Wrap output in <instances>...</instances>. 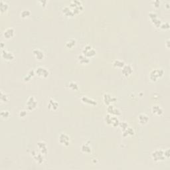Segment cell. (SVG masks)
Segmentation results:
<instances>
[{
    "label": "cell",
    "mask_w": 170,
    "mask_h": 170,
    "mask_svg": "<svg viewBox=\"0 0 170 170\" xmlns=\"http://www.w3.org/2000/svg\"><path fill=\"white\" fill-rule=\"evenodd\" d=\"M1 57L6 61H12L14 59L15 56L13 53L6 49L1 50Z\"/></svg>",
    "instance_id": "30bf717a"
},
{
    "label": "cell",
    "mask_w": 170,
    "mask_h": 170,
    "mask_svg": "<svg viewBox=\"0 0 170 170\" xmlns=\"http://www.w3.org/2000/svg\"><path fill=\"white\" fill-rule=\"evenodd\" d=\"M15 35V29L13 28H8L3 31V36L6 39H11Z\"/></svg>",
    "instance_id": "4fadbf2b"
},
{
    "label": "cell",
    "mask_w": 170,
    "mask_h": 170,
    "mask_svg": "<svg viewBox=\"0 0 170 170\" xmlns=\"http://www.w3.org/2000/svg\"><path fill=\"white\" fill-rule=\"evenodd\" d=\"M104 121L108 125L112 126L113 127H117L119 126L120 120L118 118L117 116H116L111 115L110 114H108L105 116L104 117Z\"/></svg>",
    "instance_id": "7a4b0ae2"
},
{
    "label": "cell",
    "mask_w": 170,
    "mask_h": 170,
    "mask_svg": "<svg viewBox=\"0 0 170 170\" xmlns=\"http://www.w3.org/2000/svg\"><path fill=\"white\" fill-rule=\"evenodd\" d=\"M125 63L123 61L119 60V59H116L114 61V62L112 63V65L114 67L116 68H123V67L125 65Z\"/></svg>",
    "instance_id": "f546056e"
},
{
    "label": "cell",
    "mask_w": 170,
    "mask_h": 170,
    "mask_svg": "<svg viewBox=\"0 0 170 170\" xmlns=\"http://www.w3.org/2000/svg\"><path fill=\"white\" fill-rule=\"evenodd\" d=\"M151 158L155 162H162L166 159L164 155V150L162 149H158L153 151L151 153Z\"/></svg>",
    "instance_id": "3957f363"
},
{
    "label": "cell",
    "mask_w": 170,
    "mask_h": 170,
    "mask_svg": "<svg viewBox=\"0 0 170 170\" xmlns=\"http://www.w3.org/2000/svg\"><path fill=\"white\" fill-rule=\"evenodd\" d=\"M31 14L30 10H28V9H25V10H23L21 11V12L20 13V16L22 17L23 19H26V18L29 17Z\"/></svg>",
    "instance_id": "1f68e13d"
},
{
    "label": "cell",
    "mask_w": 170,
    "mask_h": 170,
    "mask_svg": "<svg viewBox=\"0 0 170 170\" xmlns=\"http://www.w3.org/2000/svg\"><path fill=\"white\" fill-rule=\"evenodd\" d=\"M169 40L167 39V42H166V47L167 49H169Z\"/></svg>",
    "instance_id": "ab89813d"
},
{
    "label": "cell",
    "mask_w": 170,
    "mask_h": 170,
    "mask_svg": "<svg viewBox=\"0 0 170 170\" xmlns=\"http://www.w3.org/2000/svg\"><path fill=\"white\" fill-rule=\"evenodd\" d=\"M81 150L83 153H91L92 152V148L91 146H90V144L88 143H84L81 146Z\"/></svg>",
    "instance_id": "484cf974"
},
{
    "label": "cell",
    "mask_w": 170,
    "mask_h": 170,
    "mask_svg": "<svg viewBox=\"0 0 170 170\" xmlns=\"http://www.w3.org/2000/svg\"><path fill=\"white\" fill-rule=\"evenodd\" d=\"M123 132V134H122V136H123L124 138L132 136L134 135L135 134L134 130L132 127H129V126L124 131V132Z\"/></svg>",
    "instance_id": "d4e9b609"
},
{
    "label": "cell",
    "mask_w": 170,
    "mask_h": 170,
    "mask_svg": "<svg viewBox=\"0 0 170 170\" xmlns=\"http://www.w3.org/2000/svg\"><path fill=\"white\" fill-rule=\"evenodd\" d=\"M118 126L120 127L121 130L122 131V132H124V131L128 127V124L127 123V122H125V121H123V122H120V124H119Z\"/></svg>",
    "instance_id": "836d02e7"
},
{
    "label": "cell",
    "mask_w": 170,
    "mask_h": 170,
    "mask_svg": "<svg viewBox=\"0 0 170 170\" xmlns=\"http://www.w3.org/2000/svg\"><path fill=\"white\" fill-rule=\"evenodd\" d=\"M69 7L74 11L75 15L78 14L83 9V6L82 3L80 1H78V0H73V1H72L71 3H70Z\"/></svg>",
    "instance_id": "5b68a950"
},
{
    "label": "cell",
    "mask_w": 170,
    "mask_h": 170,
    "mask_svg": "<svg viewBox=\"0 0 170 170\" xmlns=\"http://www.w3.org/2000/svg\"><path fill=\"white\" fill-rule=\"evenodd\" d=\"M1 49H4V43H3V42L1 43Z\"/></svg>",
    "instance_id": "60d3db41"
},
{
    "label": "cell",
    "mask_w": 170,
    "mask_h": 170,
    "mask_svg": "<svg viewBox=\"0 0 170 170\" xmlns=\"http://www.w3.org/2000/svg\"><path fill=\"white\" fill-rule=\"evenodd\" d=\"M103 99L104 104L106 106L112 104L117 100V98H116V97L113 96L112 94L108 93V92H106V93H104L103 94Z\"/></svg>",
    "instance_id": "ba28073f"
},
{
    "label": "cell",
    "mask_w": 170,
    "mask_h": 170,
    "mask_svg": "<svg viewBox=\"0 0 170 170\" xmlns=\"http://www.w3.org/2000/svg\"><path fill=\"white\" fill-rule=\"evenodd\" d=\"M68 87H69V89L72 90H78L79 89V87L78 83L75 81H71L69 84H68Z\"/></svg>",
    "instance_id": "f1b7e54d"
},
{
    "label": "cell",
    "mask_w": 170,
    "mask_h": 170,
    "mask_svg": "<svg viewBox=\"0 0 170 170\" xmlns=\"http://www.w3.org/2000/svg\"><path fill=\"white\" fill-rule=\"evenodd\" d=\"M9 4L7 3V2L3 1V0H0V11H1V13H5L8 11L9 10Z\"/></svg>",
    "instance_id": "4316f807"
},
{
    "label": "cell",
    "mask_w": 170,
    "mask_h": 170,
    "mask_svg": "<svg viewBox=\"0 0 170 170\" xmlns=\"http://www.w3.org/2000/svg\"><path fill=\"white\" fill-rule=\"evenodd\" d=\"M152 3H153V6L155 7L156 8H158L160 7V1H159V0H155V1H153Z\"/></svg>",
    "instance_id": "8d00e7d4"
},
{
    "label": "cell",
    "mask_w": 170,
    "mask_h": 170,
    "mask_svg": "<svg viewBox=\"0 0 170 170\" xmlns=\"http://www.w3.org/2000/svg\"><path fill=\"white\" fill-rule=\"evenodd\" d=\"M35 71L31 70V71L28 72V74L24 77L23 81H25V82H29V81H30L34 76H35Z\"/></svg>",
    "instance_id": "4dcf8cb0"
},
{
    "label": "cell",
    "mask_w": 170,
    "mask_h": 170,
    "mask_svg": "<svg viewBox=\"0 0 170 170\" xmlns=\"http://www.w3.org/2000/svg\"><path fill=\"white\" fill-rule=\"evenodd\" d=\"M0 116H1V118L3 119H8L10 116V112L8 110H2L1 113H0Z\"/></svg>",
    "instance_id": "d6a6232c"
},
{
    "label": "cell",
    "mask_w": 170,
    "mask_h": 170,
    "mask_svg": "<svg viewBox=\"0 0 170 170\" xmlns=\"http://www.w3.org/2000/svg\"><path fill=\"white\" fill-rule=\"evenodd\" d=\"M149 18H150L151 23L153 24V25H155L156 28H160L162 22H161L160 20L158 18L157 15L153 12H150L149 13Z\"/></svg>",
    "instance_id": "7c38bea8"
},
{
    "label": "cell",
    "mask_w": 170,
    "mask_h": 170,
    "mask_svg": "<svg viewBox=\"0 0 170 170\" xmlns=\"http://www.w3.org/2000/svg\"><path fill=\"white\" fill-rule=\"evenodd\" d=\"M39 3L41 4V6L45 8V7H46L47 6V0H40V1H39Z\"/></svg>",
    "instance_id": "f35d334b"
},
{
    "label": "cell",
    "mask_w": 170,
    "mask_h": 170,
    "mask_svg": "<svg viewBox=\"0 0 170 170\" xmlns=\"http://www.w3.org/2000/svg\"><path fill=\"white\" fill-rule=\"evenodd\" d=\"M164 74V71L162 68L153 69L149 74V78L152 82H156L158 79L162 78Z\"/></svg>",
    "instance_id": "6da1fadb"
},
{
    "label": "cell",
    "mask_w": 170,
    "mask_h": 170,
    "mask_svg": "<svg viewBox=\"0 0 170 170\" xmlns=\"http://www.w3.org/2000/svg\"><path fill=\"white\" fill-rule=\"evenodd\" d=\"M0 100L3 103H7L10 100L9 95L7 94L6 92H4L2 90H1V91H0Z\"/></svg>",
    "instance_id": "83f0119b"
},
{
    "label": "cell",
    "mask_w": 170,
    "mask_h": 170,
    "mask_svg": "<svg viewBox=\"0 0 170 170\" xmlns=\"http://www.w3.org/2000/svg\"><path fill=\"white\" fill-rule=\"evenodd\" d=\"M59 142L61 144L65 146H69L71 143V138L69 135H67L65 133L60 134L59 137Z\"/></svg>",
    "instance_id": "9c48e42d"
},
{
    "label": "cell",
    "mask_w": 170,
    "mask_h": 170,
    "mask_svg": "<svg viewBox=\"0 0 170 170\" xmlns=\"http://www.w3.org/2000/svg\"><path fill=\"white\" fill-rule=\"evenodd\" d=\"M33 54L36 59L38 61H42L45 58L44 52L39 49H33Z\"/></svg>",
    "instance_id": "d6986e66"
},
{
    "label": "cell",
    "mask_w": 170,
    "mask_h": 170,
    "mask_svg": "<svg viewBox=\"0 0 170 170\" xmlns=\"http://www.w3.org/2000/svg\"><path fill=\"white\" fill-rule=\"evenodd\" d=\"M77 59H78V62L81 65H88L90 62V59L86 56L85 55H84L83 54H81V55H78L77 56Z\"/></svg>",
    "instance_id": "7402d4cb"
},
{
    "label": "cell",
    "mask_w": 170,
    "mask_h": 170,
    "mask_svg": "<svg viewBox=\"0 0 170 170\" xmlns=\"http://www.w3.org/2000/svg\"><path fill=\"white\" fill-rule=\"evenodd\" d=\"M38 103L34 96H29L26 103V108L29 111L35 110L37 107Z\"/></svg>",
    "instance_id": "52a82bcc"
},
{
    "label": "cell",
    "mask_w": 170,
    "mask_h": 170,
    "mask_svg": "<svg viewBox=\"0 0 170 170\" xmlns=\"http://www.w3.org/2000/svg\"><path fill=\"white\" fill-rule=\"evenodd\" d=\"M82 53L84 55L87 56L89 59L94 57L96 55V51L93 47H92L90 45H87L86 46L84 47V48L82 51Z\"/></svg>",
    "instance_id": "277c9868"
},
{
    "label": "cell",
    "mask_w": 170,
    "mask_h": 170,
    "mask_svg": "<svg viewBox=\"0 0 170 170\" xmlns=\"http://www.w3.org/2000/svg\"><path fill=\"white\" fill-rule=\"evenodd\" d=\"M160 28L162 29H168L169 28V23H162L160 25Z\"/></svg>",
    "instance_id": "d590c367"
},
{
    "label": "cell",
    "mask_w": 170,
    "mask_h": 170,
    "mask_svg": "<svg viewBox=\"0 0 170 170\" xmlns=\"http://www.w3.org/2000/svg\"><path fill=\"white\" fill-rule=\"evenodd\" d=\"M32 156L34 158V160L36 161V162L38 163L39 164H42L44 162V158L43 155L41 153L37 152L36 151H33Z\"/></svg>",
    "instance_id": "ac0fdd59"
},
{
    "label": "cell",
    "mask_w": 170,
    "mask_h": 170,
    "mask_svg": "<svg viewBox=\"0 0 170 170\" xmlns=\"http://www.w3.org/2000/svg\"><path fill=\"white\" fill-rule=\"evenodd\" d=\"M27 114H28V110H21L19 112V116L20 118L25 117Z\"/></svg>",
    "instance_id": "e575fe53"
},
{
    "label": "cell",
    "mask_w": 170,
    "mask_h": 170,
    "mask_svg": "<svg viewBox=\"0 0 170 170\" xmlns=\"http://www.w3.org/2000/svg\"><path fill=\"white\" fill-rule=\"evenodd\" d=\"M37 146L39 149L40 152L43 155H46L48 152V149H47V146L45 142L43 141H39L37 143Z\"/></svg>",
    "instance_id": "44dd1931"
},
{
    "label": "cell",
    "mask_w": 170,
    "mask_h": 170,
    "mask_svg": "<svg viewBox=\"0 0 170 170\" xmlns=\"http://www.w3.org/2000/svg\"><path fill=\"white\" fill-rule=\"evenodd\" d=\"M151 110L153 115L158 116H162L163 114V112H164L162 108L160 105H158V104H155V105L151 106Z\"/></svg>",
    "instance_id": "e0dca14e"
},
{
    "label": "cell",
    "mask_w": 170,
    "mask_h": 170,
    "mask_svg": "<svg viewBox=\"0 0 170 170\" xmlns=\"http://www.w3.org/2000/svg\"><path fill=\"white\" fill-rule=\"evenodd\" d=\"M138 120L139 122V123L142 125H146L148 123L149 120V116L145 113H141L138 115Z\"/></svg>",
    "instance_id": "2e32d148"
},
{
    "label": "cell",
    "mask_w": 170,
    "mask_h": 170,
    "mask_svg": "<svg viewBox=\"0 0 170 170\" xmlns=\"http://www.w3.org/2000/svg\"><path fill=\"white\" fill-rule=\"evenodd\" d=\"M62 11L63 14H65L67 17H73L75 15V13L73 11H72V9L70 8L69 6H65L64 8H63Z\"/></svg>",
    "instance_id": "603a6c76"
},
{
    "label": "cell",
    "mask_w": 170,
    "mask_h": 170,
    "mask_svg": "<svg viewBox=\"0 0 170 170\" xmlns=\"http://www.w3.org/2000/svg\"><path fill=\"white\" fill-rule=\"evenodd\" d=\"M81 101H82V103H85V104H88V105H91V106H96L98 103H97V102L94 99H92L89 98V97H88L87 96H83L81 97Z\"/></svg>",
    "instance_id": "ffe728a7"
},
{
    "label": "cell",
    "mask_w": 170,
    "mask_h": 170,
    "mask_svg": "<svg viewBox=\"0 0 170 170\" xmlns=\"http://www.w3.org/2000/svg\"><path fill=\"white\" fill-rule=\"evenodd\" d=\"M107 111L108 114L116 116H119L122 114L121 111L120 110L119 108L115 107L113 104H110V105H108L107 106Z\"/></svg>",
    "instance_id": "8fae6325"
},
{
    "label": "cell",
    "mask_w": 170,
    "mask_h": 170,
    "mask_svg": "<svg viewBox=\"0 0 170 170\" xmlns=\"http://www.w3.org/2000/svg\"><path fill=\"white\" fill-rule=\"evenodd\" d=\"M122 74L126 77H129L133 73V68L130 65H125L122 68Z\"/></svg>",
    "instance_id": "9a60e30c"
},
{
    "label": "cell",
    "mask_w": 170,
    "mask_h": 170,
    "mask_svg": "<svg viewBox=\"0 0 170 170\" xmlns=\"http://www.w3.org/2000/svg\"><path fill=\"white\" fill-rule=\"evenodd\" d=\"M164 155L166 159H169V149L167 148V149L164 150Z\"/></svg>",
    "instance_id": "74e56055"
},
{
    "label": "cell",
    "mask_w": 170,
    "mask_h": 170,
    "mask_svg": "<svg viewBox=\"0 0 170 170\" xmlns=\"http://www.w3.org/2000/svg\"><path fill=\"white\" fill-rule=\"evenodd\" d=\"M76 45V41L74 39H69V40H67L66 43H65V47L69 49H74Z\"/></svg>",
    "instance_id": "cb8c5ba5"
},
{
    "label": "cell",
    "mask_w": 170,
    "mask_h": 170,
    "mask_svg": "<svg viewBox=\"0 0 170 170\" xmlns=\"http://www.w3.org/2000/svg\"><path fill=\"white\" fill-rule=\"evenodd\" d=\"M35 74L42 78H46L49 75V71L44 67H38L35 70Z\"/></svg>",
    "instance_id": "8992f818"
},
{
    "label": "cell",
    "mask_w": 170,
    "mask_h": 170,
    "mask_svg": "<svg viewBox=\"0 0 170 170\" xmlns=\"http://www.w3.org/2000/svg\"><path fill=\"white\" fill-rule=\"evenodd\" d=\"M59 103L53 98H50L47 103V107L50 110H56L59 108Z\"/></svg>",
    "instance_id": "5bb4252c"
}]
</instances>
